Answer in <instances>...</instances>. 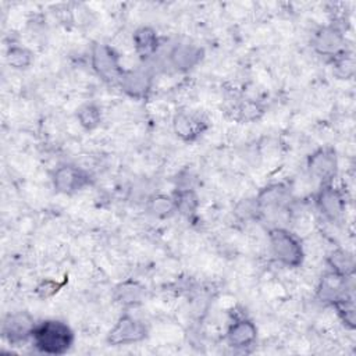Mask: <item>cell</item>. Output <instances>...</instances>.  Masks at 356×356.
I'll return each instance as SVG.
<instances>
[{"instance_id": "6da1fadb", "label": "cell", "mask_w": 356, "mask_h": 356, "mask_svg": "<svg viewBox=\"0 0 356 356\" xmlns=\"http://www.w3.org/2000/svg\"><path fill=\"white\" fill-rule=\"evenodd\" d=\"M31 339L42 353L64 355L74 343V334L64 321L44 320L35 325Z\"/></svg>"}, {"instance_id": "7a4b0ae2", "label": "cell", "mask_w": 356, "mask_h": 356, "mask_svg": "<svg viewBox=\"0 0 356 356\" xmlns=\"http://www.w3.org/2000/svg\"><path fill=\"white\" fill-rule=\"evenodd\" d=\"M270 246L274 257L286 267H298L303 260L300 241L285 228H273L268 232Z\"/></svg>"}, {"instance_id": "3957f363", "label": "cell", "mask_w": 356, "mask_h": 356, "mask_svg": "<svg viewBox=\"0 0 356 356\" xmlns=\"http://www.w3.org/2000/svg\"><path fill=\"white\" fill-rule=\"evenodd\" d=\"M92 67L95 72L110 85H118L124 72L117 53L103 43H97L92 49Z\"/></svg>"}, {"instance_id": "277c9868", "label": "cell", "mask_w": 356, "mask_h": 356, "mask_svg": "<svg viewBox=\"0 0 356 356\" xmlns=\"http://www.w3.org/2000/svg\"><path fill=\"white\" fill-rule=\"evenodd\" d=\"M36 323L26 312L10 313L1 324V335L11 345H19L32 337Z\"/></svg>"}, {"instance_id": "5b68a950", "label": "cell", "mask_w": 356, "mask_h": 356, "mask_svg": "<svg viewBox=\"0 0 356 356\" xmlns=\"http://www.w3.org/2000/svg\"><path fill=\"white\" fill-rule=\"evenodd\" d=\"M147 334V330L143 323L134 318L132 316H122L114 324L107 335V341L110 345H129L142 341Z\"/></svg>"}, {"instance_id": "8992f818", "label": "cell", "mask_w": 356, "mask_h": 356, "mask_svg": "<svg viewBox=\"0 0 356 356\" xmlns=\"http://www.w3.org/2000/svg\"><path fill=\"white\" fill-rule=\"evenodd\" d=\"M337 154L331 147H320L307 160L309 174L321 181V184H330L337 172Z\"/></svg>"}, {"instance_id": "52a82bcc", "label": "cell", "mask_w": 356, "mask_h": 356, "mask_svg": "<svg viewBox=\"0 0 356 356\" xmlns=\"http://www.w3.org/2000/svg\"><path fill=\"white\" fill-rule=\"evenodd\" d=\"M348 278L334 271L325 274L318 285L317 296L321 302H327L331 305H337L345 299L352 298L350 288H348Z\"/></svg>"}, {"instance_id": "ba28073f", "label": "cell", "mask_w": 356, "mask_h": 356, "mask_svg": "<svg viewBox=\"0 0 356 356\" xmlns=\"http://www.w3.org/2000/svg\"><path fill=\"white\" fill-rule=\"evenodd\" d=\"M312 43L318 54L331 57L334 60L346 53L345 38L334 26H324L320 31H317Z\"/></svg>"}, {"instance_id": "9c48e42d", "label": "cell", "mask_w": 356, "mask_h": 356, "mask_svg": "<svg viewBox=\"0 0 356 356\" xmlns=\"http://www.w3.org/2000/svg\"><path fill=\"white\" fill-rule=\"evenodd\" d=\"M88 182L89 177L75 165H61L53 174V185L61 193H75Z\"/></svg>"}, {"instance_id": "30bf717a", "label": "cell", "mask_w": 356, "mask_h": 356, "mask_svg": "<svg viewBox=\"0 0 356 356\" xmlns=\"http://www.w3.org/2000/svg\"><path fill=\"white\" fill-rule=\"evenodd\" d=\"M317 207L320 213L330 221H337L345 209V200L342 195L332 188L331 184H323L317 197H316Z\"/></svg>"}, {"instance_id": "8fae6325", "label": "cell", "mask_w": 356, "mask_h": 356, "mask_svg": "<svg viewBox=\"0 0 356 356\" xmlns=\"http://www.w3.org/2000/svg\"><path fill=\"white\" fill-rule=\"evenodd\" d=\"M118 85L131 97L142 99L150 90L152 74L146 68H135V70L124 71Z\"/></svg>"}, {"instance_id": "7c38bea8", "label": "cell", "mask_w": 356, "mask_h": 356, "mask_svg": "<svg viewBox=\"0 0 356 356\" xmlns=\"http://www.w3.org/2000/svg\"><path fill=\"white\" fill-rule=\"evenodd\" d=\"M172 127L177 136H179L181 139L195 140L204 132V129L207 128V124L203 120V117L196 113L181 111L174 117Z\"/></svg>"}, {"instance_id": "4fadbf2b", "label": "cell", "mask_w": 356, "mask_h": 356, "mask_svg": "<svg viewBox=\"0 0 356 356\" xmlns=\"http://www.w3.org/2000/svg\"><path fill=\"white\" fill-rule=\"evenodd\" d=\"M257 337L256 325L248 318L234 321L227 331V342L234 349H246L252 346Z\"/></svg>"}, {"instance_id": "5bb4252c", "label": "cell", "mask_w": 356, "mask_h": 356, "mask_svg": "<svg viewBox=\"0 0 356 356\" xmlns=\"http://www.w3.org/2000/svg\"><path fill=\"white\" fill-rule=\"evenodd\" d=\"M203 58V49L196 44L181 43L170 51V64L177 71H189Z\"/></svg>"}, {"instance_id": "9a60e30c", "label": "cell", "mask_w": 356, "mask_h": 356, "mask_svg": "<svg viewBox=\"0 0 356 356\" xmlns=\"http://www.w3.org/2000/svg\"><path fill=\"white\" fill-rule=\"evenodd\" d=\"M134 47L142 60H149L154 56L159 47V38L154 29L149 26H140L134 33Z\"/></svg>"}, {"instance_id": "2e32d148", "label": "cell", "mask_w": 356, "mask_h": 356, "mask_svg": "<svg viewBox=\"0 0 356 356\" xmlns=\"http://www.w3.org/2000/svg\"><path fill=\"white\" fill-rule=\"evenodd\" d=\"M288 191L282 185H271L264 188L256 197V206L259 210H274L282 207L288 200Z\"/></svg>"}, {"instance_id": "e0dca14e", "label": "cell", "mask_w": 356, "mask_h": 356, "mask_svg": "<svg viewBox=\"0 0 356 356\" xmlns=\"http://www.w3.org/2000/svg\"><path fill=\"white\" fill-rule=\"evenodd\" d=\"M328 263L334 273L343 277H350L355 270L353 256L345 250H334L328 257Z\"/></svg>"}, {"instance_id": "ac0fdd59", "label": "cell", "mask_w": 356, "mask_h": 356, "mask_svg": "<svg viewBox=\"0 0 356 356\" xmlns=\"http://www.w3.org/2000/svg\"><path fill=\"white\" fill-rule=\"evenodd\" d=\"M175 210H178L181 214L191 216L197 209V196L192 189H181L177 192L174 197Z\"/></svg>"}, {"instance_id": "d6986e66", "label": "cell", "mask_w": 356, "mask_h": 356, "mask_svg": "<svg viewBox=\"0 0 356 356\" xmlns=\"http://www.w3.org/2000/svg\"><path fill=\"white\" fill-rule=\"evenodd\" d=\"M142 293H143L142 288L132 281L124 282L117 288V299L122 305H135L140 302Z\"/></svg>"}, {"instance_id": "ffe728a7", "label": "cell", "mask_w": 356, "mask_h": 356, "mask_svg": "<svg viewBox=\"0 0 356 356\" xmlns=\"http://www.w3.org/2000/svg\"><path fill=\"white\" fill-rule=\"evenodd\" d=\"M79 124L86 129L96 128L102 121V113L100 108L95 104H85L82 106L76 113Z\"/></svg>"}, {"instance_id": "44dd1931", "label": "cell", "mask_w": 356, "mask_h": 356, "mask_svg": "<svg viewBox=\"0 0 356 356\" xmlns=\"http://www.w3.org/2000/svg\"><path fill=\"white\" fill-rule=\"evenodd\" d=\"M7 61L14 68H26L32 63V53L21 46H11L7 50Z\"/></svg>"}, {"instance_id": "7402d4cb", "label": "cell", "mask_w": 356, "mask_h": 356, "mask_svg": "<svg viewBox=\"0 0 356 356\" xmlns=\"http://www.w3.org/2000/svg\"><path fill=\"white\" fill-rule=\"evenodd\" d=\"M150 210L159 216V217H165L168 214H171L174 210H175V204H174V199L171 197H167V196H156L153 200H152V204H150Z\"/></svg>"}]
</instances>
